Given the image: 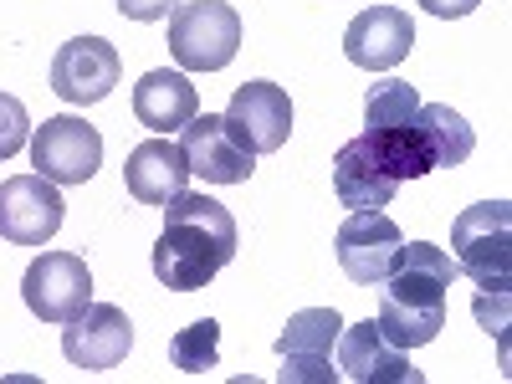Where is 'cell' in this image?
<instances>
[{
    "mask_svg": "<svg viewBox=\"0 0 512 384\" xmlns=\"http://www.w3.org/2000/svg\"><path fill=\"white\" fill-rule=\"evenodd\" d=\"M415 108H420L415 82H405V77H384V82H374L369 98H364V123H369V128H390V123L415 118Z\"/></svg>",
    "mask_w": 512,
    "mask_h": 384,
    "instance_id": "22",
    "label": "cell"
},
{
    "mask_svg": "<svg viewBox=\"0 0 512 384\" xmlns=\"http://www.w3.org/2000/svg\"><path fill=\"white\" fill-rule=\"evenodd\" d=\"M400 246H405V231L384 216V210H349V221L333 236L338 272L354 287H379L400 267Z\"/></svg>",
    "mask_w": 512,
    "mask_h": 384,
    "instance_id": "7",
    "label": "cell"
},
{
    "mask_svg": "<svg viewBox=\"0 0 512 384\" xmlns=\"http://www.w3.org/2000/svg\"><path fill=\"white\" fill-rule=\"evenodd\" d=\"M134 349V323L113 303H88L72 323H62V354L82 374H108Z\"/></svg>",
    "mask_w": 512,
    "mask_h": 384,
    "instance_id": "10",
    "label": "cell"
},
{
    "mask_svg": "<svg viewBox=\"0 0 512 384\" xmlns=\"http://www.w3.org/2000/svg\"><path fill=\"white\" fill-rule=\"evenodd\" d=\"M395 190L400 185L379 169V159L369 154L364 134L349 139L344 149L333 154V195H338V205H349V210H384L395 200Z\"/></svg>",
    "mask_w": 512,
    "mask_h": 384,
    "instance_id": "17",
    "label": "cell"
},
{
    "mask_svg": "<svg viewBox=\"0 0 512 384\" xmlns=\"http://www.w3.org/2000/svg\"><path fill=\"white\" fill-rule=\"evenodd\" d=\"M67 221V200L47 175H16L0 185V241L47 246Z\"/></svg>",
    "mask_w": 512,
    "mask_h": 384,
    "instance_id": "8",
    "label": "cell"
},
{
    "mask_svg": "<svg viewBox=\"0 0 512 384\" xmlns=\"http://www.w3.org/2000/svg\"><path fill=\"white\" fill-rule=\"evenodd\" d=\"M31 164L52 185H88L103 164V134L77 113L41 118V128L31 134Z\"/></svg>",
    "mask_w": 512,
    "mask_h": 384,
    "instance_id": "5",
    "label": "cell"
},
{
    "mask_svg": "<svg viewBox=\"0 0 512 384\" xmlns=\"http://www.w3.org/2000/svg\"><path fill=\"white\" fill-rule=\"evenodd\" d=\"M451 251L436 241H405L400 246V267L384 277L379 287V333L395 349H425L436 344L446 328V303H451V282H456Z\"/></svg>",
    "mask_w": 512,
    "mask_h": 384,
    "instance_id": "2",
    "label": "cell"
},
{
    "mask_svg": "<svg viewBox=\"0 0 512 384\" xmlns=\"http://www.w3.org/2000/svg\"><path fill=\"white\" fill-rule=\"evenodd\" d=\"M180 154L190 164V175L205 185H246L256 169V154L246 144H236L221 113H195L180 128Z\"/></svg>",
    "mask_w": 512,
    "mask_h": 384,
    "instance_id": "11",
    "label": "cell"
},
{
    "mask_svg": "<svg viewBox=\"0 0 512 384\" xmlns=\"http://www.w3.org/2000/svg\"><path fill=\"white\" fill-rule=\"evenodd\" d=\"M118 11L128 16V21H164V16H175L180 11V0H118Z\"/></svg>",
    "mask_w": 512,
    "mask_h": 384,
    "instance_id": "26",
    "label": "cell"
},
{
    "mask_svg": "<svg viewBox=\"0 0 512 384\" xmlns=\"http://www.w3.org/2000/svg\"><path fill=\"white\" fill-rule=\"evenodd\" d=\"M338 374L354 384H425V374L379 333V323H354L338 333Z\"/></svg>",
    "mask_w": 512,
    "mask_h": 384,
    "instance_id": "13",
    "label": "cell"
},
{
    "mask_svg": "<svg viewBox=\"0 0 512 384\" xmlns=\"http://www.w3.org/2000/svg\"><path fill=\"white\" fill-rule=\"evenodd\" d=\"M364 144H369V154L379 159V169H384V175H390L395 185L436 175L431 149H425V139H420L415 118H405V123H390V128H364Z\"/></svg>",
    "mask_w": 512,
    "mask_h": 384,
    "instance_id": "18",
    "label": "cell"
},
{
    "mask_svg": "<svg viewBox=\"0 0 512 384\" xmlns=\"http://www.w3.org/2000/svg\"><path fill=\"white\" fill-rule=\"evenodd\" d=\"M338 333H344V318L333 308H303L277 333V354H328L338 344Z\"/></svg>",
    "mask_w": 512,
    "mask_h": 384,
    "instance_id": "20",
    "label": "cell"
},
{
    "mask_svg": "<svg viewBox=\"0 0 512 384\" xmlns=\"http://www.w3.org/2000/svg\"><path fill=\"white\" fill-rule=\"evenodd\" d=\"M415 6L425 16H436V21H461V16H472L482 0H415Z\"/></svg>",
    "mask_w": 512,
    "mask_h": 384,
    "instance_id": "27",
    "label": "cell"
},
{
    "mask_svg": "<svg viewBox=\"0 0 512 384\" xmlns=\"http://www.w3.org/2000/svg\"><path fill=\"white\" fill-rule=\"evenodd\" d=\"M282 359V384H338V364L328 354H277Z\"/></svg>",
    "mask_w": 512,
    "mask_h": 384,
    "instance_id": "24",
    "label": "cell"
},
{
    "mask_svg": "<svg viewBox=\"0 0 512 384\" xmlns=\"http://www.w3.org/2000/svg\"><path fill=\"white\" fill-rule=\"evenodd\" d=\"M451 262L482 292L512 287V205L507 200L466 205L451 221Z\"/></svg>",
    "mask_w": 512,
    "mask_h": 384,
    "instance_id": "3",
    "label": "cell"
},
{
    "mask_svg": "<svg viewBox=\"0 0 512 384\" xmlns=\"http://www.w3.org/2000/svg\"><path fill=\"white\" fill-rule=\"evenodd\" d=\"M26 144H31V113H26V103L11 98V93H0V164L16 159Z\"/></svg>",
    "mask_w": 512,
    "mask_h": 384,
    "instance_id": "23",
    "label": "cell"
},
{
    "mask_svg": "<svg viewBox=\"0 0 512 384\" xmlns=\"http://www.w3.org/2000/svg\"><path fill=\"white\" fill-rule=\"evenodd\" d=\"M221 118L236 134V144H246L251 154H277L292 134V98L277 82H246L231 93V108Z\"/></svg>",
    "mask_w": 512,
    "mask_h": 384,
    "instance_id": "12",
    "label": "cell"
},
{
    "mask_svg": "<svg viewBox=\"0 0 512 384\" xmlns=\"http://www.w3.org/2000/svg\"><path fill=\"white\" fill-rule=\"evenodd\" d=\"M21 297H26L31 318L62 328L93 303V272L77 251H41L21 277Z\"/></svg>",
    "mask_w": 512,
    "mask_h": 384,
    "instance_id": "6",
    "label": "cell"
},
{
    "mask_svg": "<svg viewBox=\"0 0 512 384\" xmlns=\"http://www.w3.org/2000/svg\"><path fill=\"white\" fill-rule=\"evenodd\" d=\"M169 52L185 72H221L241 52V16L226 0H190L169 16Z\"/></svg>",
    "mask_w": 512,
    "mask_h": 384,
    "instance_id": "4",
    "label": "cell"
},
{
    "mask_svg": "<svg viewBox=\"0 0 512 384\" xmlns=\"http://www.w3.org/2000/svg\"><path fill=\"white\" fill-rule=\"evenodd\" d=\"M236 262V216L205 190H185L164 205L154 241V277L169 292H200Z\"/></svg>",
    "mask_w": 512,
    "mask_h": 384,
    "instance_id": "1",
    "label": "cell"
},
{
    "mask_svg": "<svg viewBox=\"0 0 512 384\" xmlns=\"http://www.w3.org/2000/svg\"><path fill=\"white\" fill-rule=\"evenodd\" d=\"M410 47H415V26H410V16L395 11V6H369V11H359V16L349 21V31H344V57H349L354 67H364V72H390V67H400V62L410 57Z\"/></svg>",
    "mask_w": 512,
    "mask_h": 384,
    "instance_id": "14",
    "label": "cell"
},
{
    "mask_svg": "<svg viewBox=\"0 0 512 384\" xmlns=\"http://www.w3.org/2000/svg\"><path fill=\"white\" fill-rule=\"evenodd\" d=\"M118 72H123V57H118L113 41H103V36H72V41H62L57 57H52V93L62 103L93 108V103H103L118 88Z\"/></svg>",
    "mask_w": 512,
    "mask_h": 384,
    "instance_id": "9",
    "label": "cell"
},
{
    "mask_svg": "<svg viewBox=\"0 0 512 384\" xmlns=\"http://www.w3.org/2000/svg\"><path fill=\"white\" fill-rule=\"evenodd\" d=\"M200 113V93H195V82L175 67H154L134 82V118L149 128V134L169 139V134H180V128Z\"/></svg>",
    "mask_w": 512,
    "mask_h": 384,
    "instance_id": "15",
    "label": "cell"
},
{
    "mask_svg": "<svg viewBox=\"0 0 512 384\" xmlns=\"http://www.w3.org/2000/svg\"><path fill=\"white\" fill-rule=\"evenodd\" d=\"M477 323L487 333H502L507 328V292H482L477 287Z\"/></svg>",
    "mask_w": 512,
    "mask_h": 384,
    "instance_id": "25",
    "label": "cell"
},
{
    "mask_svg": "<svg viewBox=\"0 0 512 384\" xmlns=\"http://www.w3.org/2000/svg\"><path fill=\"white\" fill-rule=\"evenodd\" d=\"M415 128H420L425 149H431V164L436 169H456V164L472 159V149H477L472 123H466L451 103H420L415 108Z\"/></svg>",
    "mask_w": 512,
    "mask_h": 384,
    "instance_id": "19",
    "label": "cell"
},
{
    "mask_svg": "<svg viewBox=\"0 0 512 384\" xmlns=\"http://www.w3.org/2000/svg\"><path fill=\"white\" fill-rule=\"evenodd\" d=\"M123 185H128V195H134L139 205H169L175 195H185V185H190V164H185V154H180V144L175 139H149V144H139L134 154H128V164H123Z\"/></svg>",
    "mask_w": 512,
    "mask_h": 384,
    "instance_id": "16",
    "label": "cell"
},
{
    "mask_svg": "<svg viewBox=\"0 0 512 384\" xmlns=\"http://www.w3.org/2000/svg\"><path fill=\"white\" fill-rule=\"evenodd\" d=\"M169 364H175L180 374H205L221 364V323L216 318H200L190 328H180L175 338H169Z\"/></svg>",
    "mask_w": 512,
    "mask_h": 384,
    "instance_id": "21",
    "label": "cell"
}]
</instances>
